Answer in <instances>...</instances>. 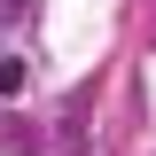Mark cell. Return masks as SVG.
Listing matches in <instances>:
<instances>
[{"label":"cell","mask_w":156,"mask_h":156,"mask_svg":"<svg viewBox=\"0 0 156 156\" xmlns=\"http://www.w3.org/2000/svg\"><path fill=\"white\" fill-rule=\"evenodd\" d=\"M0 94H8V101L23 94V62H16V55H0Z\"/></svg>","instance_id":"1"},{"label":"cell","mask_w":156,"mask_h":156,"mask_svg":"<svg viewBox=\"0 0 156 156\" xmlns=\"http://www.w3.org/2000/svg\"><path fill=\"white\" fill-rule=\"evenodd\" d=\"M16 16H23V0H0V23H16Z\"/></svg>","instance_id":"2"}]
</instances>
